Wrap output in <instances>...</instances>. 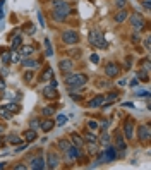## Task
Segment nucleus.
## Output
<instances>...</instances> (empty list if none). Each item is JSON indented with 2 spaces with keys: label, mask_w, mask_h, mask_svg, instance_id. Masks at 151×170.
Here are the masks:
<instances>
[{
  "label": "nucleus",
  "mask_w": 151,
  "mask_h": 170,
  "mask_svg": "<svg viewBox=\"0 0 151 170\" xmlns=\"http://www.w3.org/2000/svg\"><path fill=\"white\" fill-rule=\"evenodd\" d=\"M89 43L93 45V47H98V48H107V41H105L103 34L100 33L98 29H91V33H89Z\"/></svg>",
  "instance_id": "obj_1"
},
{
  "label": "nucleus",
  "mask_w": 151,
  "mask_h": 170,
  "mask_svg": "<svg viewBox=\"0 0 151 170\" xmlns=\"http://www.w3.org/2000/svg\"><path fill=\"white\" fill-rule=\"evenodd\" d=\"M86 81H88V76L86 74H70L65 78L67 86H84Z\"/></svg>",
  "instance_id": "obj_2"
},
{
  "label": "nucleus",
  "mask_w": 151,
  "mask_h": 170,
  "mask_svg": "<svg viewBox=\"0 0 151 170\" xmlns=\"http://www.w3.org/2000/svg\"><path fill=\"white\" fill-rule=\"evenodd\" d=\"M131 24H132L134 31H141V29H144V26H146L144 17L139 14V12H132V16H131Z\"/></svg>",
  "instance_id": "obj_3"
},
{
  "label": "nucleus",
  "mask_w": 151,
  "mask_h": 170,
  "mask_svg": "<svg viewBox=\"0 0 151 170\" xmlns=\"http://www.w3.org/2000/svg\"><path fill=\"white\" fill-rule=\"evenodd\" d=\"M62 41L65 45H76L79 41V34L78 31H74V29H67L62 33Z\"/></svg>",
  "instance_id": "obj_4"
},
{
  "label": "nucleus",
  "mask_w": 151,
  "mask_h": 170,
  "mask_svg": "<svg viewBox=\"0 0 151 170\" xmlns=\"http://www.w3.org/2000/svg\"><path fill=\"white\" fill-rule=\"evenodd\" d=\"M70 14V7H65V9H53L52 11V17H53V21H57V22H62V21H65V17Z\"/></svg>",
  "instance_id": "obj_5"
},
{
  "label": "nucleus",
  "mask_w": 151,
  "mask_h": 170,
  "mask_svg": "<svg viewBox=\"0 0 151 170\" xmlns=\"http://www.w3.org/2000/svg\"><path fill=\"white\" fill-rule=\"evenodd\" d=\"M122 129H124V136L127 137V139H132L134 137V120L132 119H127L124 122V127H122Z\"/></svg>",
  "instance_id": "obj_6"
},
{
  "label": "nucleus",
  "mask_w": 151,
  "mask_h": 170,
  "mask_svg": "<svg viewBox=\"0 0 151 170\" xmlns=\"http://www.w3.org/2000/svg\"><path fill=\"white\" fill-rule=\"evenodd\" d=\"M105 74H107L108 78H117V76L120 74V69H118V65L115 62H108L107 67H105Z\"/></svg>",
  "instance_id": "obj_7"
},
{
  "label": "nucleus",
  "mask_w": 151,
  "mask_h": 170,
  "mask_svg": "<svg viewBox=\"0 0 151 170\" xmlns=\"http://www.w3.org/2000/svg\"><path fill=\"white\" fill-rule=\"evenodd\" d=\"M137 134H139V139L146 143L151 136V131H149V124H141L139 129H137Z\"/></svg>",
  "instance_id": "obj_8"
},
{
  "label": "nucleus",
  "mask_w": 151,
  "mask_h": 170,
  "mask_svg": "<svg viewBox=\"0 0 151 170\" xmlns=\"http://www.w3.org/2000/svg\"><path fill=\"white\" fill-rule=\"evenodd\" d=\"M45 163H47V168H57V167H59V163H60V160H59V156H57L53 151H50Z\"/></svg>",
  "instance_id": "obj_9"
},
{
  "label": "nucleus",
  "mask_w": 151,
  "mask_h": 170,
  "mask_svg": "<svg viewBox=\"0 0 151 170\" xmlns=\"http://www.w3.org/2000/svg\"><path fill=\"white\" fill-rule=\"evenodd\" d=\"M103 153H105V158H107V163L113 162V160L117 158V148H115V146L107 144V150H103Z\"/></svg>",
  "instance_id": "obj_10"
},
{
  "label": "nucleus",
  "mask_w": 151,
  "mask_h": 170,
  "mask_svg": "<svg viewBox=\"0 0 151 170\" xmlns=\"http://www.w3.org/2000/svg\"><path fill=\"white\" fill-rule=\"evenodd\" d=\"M115 144H117L115 148H117L118 151H125V150H127L125 141H124V136L120 134V131H117V132H115Z\"/></svg>",
  "instance_id": "obj_11"
},
{
  "label": "nucleus",
  "mask_w": 151,
  "mask_h": 170,
  "mask_svg": "<svg viewBox=\"0 0 151 170\" xmlns=\"http://www.w3.org/2000/svg\"><path fill=\"white\" fill-rule=\"evenodd\" d=\"M29 168H34V170H43V168H47V163H45V160L43 158H33L29 162Z\"/></svg>",
  "instance_id": "obj_12"
},
{
  "label": "nucleus",
  "mask_w": 151,
  "mask_h": 170,
  "mask_svg": "<svg viewBox=\"0 0 151 170\" xmlns=\"http://www.w3.org/2000/svg\"><path fill=\"white\" fill-rule=\"evenodd\" d=\"M103 103H105V96L103 95H96L95 98L88 103V107L89 108H100V107H103Z\"/></svg>",
  "instance_id": "obj_13"
},
{
  "label": "nucleus",
  "mask_w": 151,
  "mask_h": 170,
  "mask_svg": "<svg viewBox=\"0 0 151 170\" xmlns=\"http://www.w3.org/2000/svg\"><path fill=\"white\" fill-rule=\"evenodd\" d=\"M127 17H129V12L125 11V7H124V9H118V12L113 16V21L118 22V24H122V22H125Z\"/></svg>",
  "instance_id": "obj_14"
},
{
  "label": "nucleus",
  "mask_w": 151,
  "mask_h": 170,
  "mask_svg": "<svg viewBox=\"0 0 151 170\" xmlns=\"http://www.w3.org/2000/svg\"><path fill=\"white\" fill-rule=\"evenodd\" d=\"M59 67H60V70H62L64 74H67V72H70V70H72L74 64H72V60H70V59H64V60H60Z\"/></svg>",
  "instance_id": "obj_15"
},
{
  "label": "nucleus",
  "mask_w": 151,
  "mask_h": 170,
  "mask_svg": "<svg viewBox=\"0 0 151 170\" xmlns=\"http://www.w3.org/2000/svg\"><path fill=\"white\" fill-rule=\"evenodd\" d=\"M53 126H55V122H53L50 117L45 119L43 122H40V127H41V131H43V132H50V131L53 129Z\"/></svg>",
  "instance_id": "obj_16"
},
{
  "label": "nucleus",
  "mask_w": 151,
  "mask_h": 170,
  "mask_svg": "<svg viewBox=\"0 0 151 170\" xmlns=\"http://www.w3.org/2000/svg\"><path fill=\"white\" fill-rule=\"evenodd\" d=\"M43 95H45V98H48V100H55L57 96V88H52V86H47V88L43 89Z\"/></svg>",
  "instance_id": "obj_17"
},
{
  "label": "nucleus",
  "mask_w": 151,
  "mask_h": 170,
  "mask_svg": "<svg viewBox=\"0 0 151 170\" xmlns=\"http://www.w3.org/2000/svg\"><path fill=\"white\" fill-rule=\"evenodd\" d=\"M70 139H72V144H74V146H78V148H82V146H84V139H82L78 132H72Z\"/></svg>",
  "instance_id": "obj_18"
},
{
  "label": "nucleus",
  "mask_w": 151,
  "mask_h": 170,
  "mask_svg": "<svg viewBox=\"0 0 151 170\" xmlns=\"http://www.w3.org/2000/svg\"><path fill=\"white\" fill-rule=\"evenodd\" d=\"M36 131L34 129H28L26 132H24V139H26V143H33V141H36Z\"/></svg>",
  "instance_id": "obj_19"
},
{
  "label": "nucleus",
  "mask_w": 151,
  "mask_h": 170,
  "mask_svg": "<svg viewBox=\"0 0 151 170\" xmlns=\"http://www.w3.org/2000/svg\"><path fill=\"white\" fill-rule=\"evenodd\" d=\"M70 144H72V143H70V141H67V139H59V141H57V146H59V150H60V151H64V153L69 150Z\"/></svg>",
  "instance_id": "obj_20"
},
{
  "label": "nucleus",
  "mask_w": 151,
  "mask_h": 170,
  "mask_svg": "<svg viewBox=\"0 0 151 170\" xmlns=\"http://www.w3.org/2000/svg\"><path fill=\"white\" fill-rule=\"evenodd\" d=\"M38 65H40V64H38L36 60H33V59H26L24 62H22V67H24V69H36Z\"/></svg>",
  "instance_id": "obj_21"
},
{
  "label": "nucleus",
  "mask_w": 151,
  "mask_h": 170,
  "mask_svg": "<svg viewBox=\"0 0 151 170\" xmlns=\"http://www.w3.org/2000/svg\"><path fill=\"white\" fill-rule=\"evenodd\" d=\"M52 78H53V70H52V67H47V69H45V72L40 76L41 81H50Z\"/></svg>",
  "instance_id": "obj_22"
},
{
  "label": "nucleus",
  "mask_w": 151,
  "mask_h": 170,
  "mask_svg": "<svg viewBox=\"0 0 151 170\" xmlns=\"http://www.w3.org/2000/svg\"><path fill=\"white\" fill-rule=\"evenodd\" d=\"M50 2H52L53 9H65V7H69V4H67L65 0H50Z\"/></svg>",
  "instance_id": "obj_23"
},
{
  "label": "nucleus",
  "mask_w": 151,
  "mask_h": 170,
  "mask_svg": "<svg viewBox=\"0 0 151 170\" xmlns=\"http://www.w3.org/2000/svg\"><path fill=\"white\" fill-rule=\"evenodd\" d=\"M43 43H45V52H47L45 55H47V57H52V55H53V48H52V43H50V40H48V38H45Z\"/></svg>",
  "instance_id": "obj_24"
},
{
  "label": "nucleus",
  "mask_w": 151,
  "mask_h": 170,
  "mask_svg": "<svg viewBox=\"0 0 151 170\" xmlns=\"http://www.w3.org/2000/svg\"><path fill=\"white\" fill-rule=\"evenodd\" d=\"M33 52H34V47H28V45H26V47L21 48V52H19V53H21L22 57H29Z\"/></svg>",
  "instance_id": "obj_25"
},
{
  "label": "nucleus",
  "mask_w": 151,
  "mask_h": 170,
  "mask_svg": "<svg viewBox=\"0 0 151 170\" xmlns=\"http://www.w3.org/2000/svg\"><path fill=\"white\" fill-rule=\"evenodd\" d=\"M21 41H22V38H21V36L12 38V40H11V48H12V50H17V48L21 47Z\"/></svg>",
  "instance_id": "obj_26"
},
{
  "label": "nucleus",
  "mask_w": 151,
  "mask_h": 170,
  "mask_svg": "<svg viewBox=\"0 0 151 170\" xmlns=\"http://www.w3.org/2000/svg\"><path fill=\"white\" fill-rule=\"evenodd\" d=\"M41 114H43L45 117H52V115L55 114V108L50 107V105H48V107H43V108H41Z\"/></svg>",
  "instance_id": "obj_27"
},
{
  "label": "nucleus",
  "mask_w": 151,
  "mask_h": 170,
  "mask_svg": "<svg viewBox=\"0 0 151 170\" xmlns=\"http://www.w3.org/2000/svg\"><path fill=\"white\" fill-rule=\"evenodd\" d=\"M88 153L89 155H96V153H98V144L88 141Z\"/></svg>",
  "instance_id": "obj_28"
},
{
  "label": "nucleus",
  "mask_w": 151,
  "mask_h": 170,
  "mask_svg": "<svg viewBox=\"0 0 151 170\" xmlns=\"http://www.w3.org/2000/svg\"><path fill=\"white\" fill-rule=\"evenodd\" d=\"M34 31H36V29H34V24L31 21L24 24V33H26V34H34Z\"/></svg>",
  "instance_id": "obj_29"
},
{
  "label": "nucleus",
  "mask_w": 151,
  "mask_h": 170,
  "mask_svg": "<svg viewBox=\"0 0 151 170\" xmlns=\"http://www.w3.org/2000/svg\"><path fill=\"white\" fill-rule=\"evenodd\" d=\"M117 98H118V93L117 91H112V93H108V96L105 98V101H107V103H110V101H115ZM107 103H103V105H107Z\"/></svg>",
  "instance_id": "obj_30"
},
{
  "label": "nucleus",
  "mask_w": 151,
  "mask_h": 170,
  "mask_svg": "<svg viewBox=\"0 0 151 170\" xmlns=\"http://www.w3.org/2000/svg\"><path fill=\"white\" fill-rule=\"evenodd\" d=\"M0 117H4V119H12V112H9L5 107H0Z\"/></svg>",
  "instance_id": "obj_31"
},
{
  "label": "nucleus",
  "mask_w": 151,
  "mask_h": 170,
  "mask_svg": "<svg viewBox=\"0 0 151 170\" xmlns=\"http://www.w3.org/2000/svg\"><path fill=\"white\" fill-rule=\"evenodd\" d=\"M84 137H86L88 141H91V143H98V137H96L95 134L91 132V131H86V132H84Z\"/></svg>",
  "instance_id": "obj_32"
},
{
  "label": "nucleus",
  "mask_w": 151,
  "mask_h": 170,
  "mask_svg": "<svg viewBox=\"0 0 151 170\" xmlns=\"http://www.w3.org/2000/svg\"><path fill=\"white\" fill-rule=\"evenodd\" d=\"M137 78H139V79H143L144 83H148V81H149V78H148V70H144V69H141L139 72H137Z\"/></svg>",
  "instance_id": "obj_33"
},
{
  "label": "nucleus",
  "mask_w": 151,
  "mask_h": 170,
  "mask_svg": "<svg viewBox=\"0 0 151 170\" xmlns=\"http://www.w3.org/2000/svg\"><path fill=\"white\" fill-rule=\"evenodd\" d=\"M5 108H7L9 112H12V114H14V112H16V114H17V112L21 110V107H19L17 103H9V105H7V107H5Z\"/></svg>",
  "instance_id": "obj_34"
},
{
  "label": "nucleus",
  "mask_w": 151,
  "mask_h": 170,
  "mask_svg": "<svg viewBox=\"0 0 151 170\" xmlns=\"http://www.w3.org/2000/svg\"><path fill=\"white\" fill-rule=\"evenodd\" d=\"M7 141H9L11 144H19V143H21V137L16 136V134H11V136L7 137Z\"/></svg>",
  "instance_id": "obj_35"
},
{
  "label": "nucleus",
  "mask_w": 151,
  "mask_h": 170,
  "mask_svg": "<svg viewBox=\"0 0 151 170\" xmlns=\"http://www.w3.org/2000/svg\"><path fill=\"white\" fill-rule=\"evenodd\" d=\"M100 141H101V143H103L105 146H107V144H110V134H108L107 131H105V132L101 134V137H100Z\"/></svg>",
  "instance_id": "obj_36"
},
{
  "label": "nucleus",
  "mask_w": 151,
  "mask_h": 170,
  "mask_svg": "<svg viewBox=\"0 0 151 170\" xmlns=\"http://www.w3.org/2000/svg\"><path fill=\"white\" fill-rule=\"evenodd\" d=\"M136 96H139V98H148V96H149V91H146V89H137Z\"/></svg>",
  "instance_id": "obj_37"
},
{
  "label": "nucleus",
  "mask_w": 151,
  "mask_h": 170,
  "mask_svg": "<svg viewBox=\"0 0 151 170\" xmlns=\"http://www.w3.org/2000/svg\"><path fill=\"white\" fill-rule=\"evenodd\" d=\"M65 122H67V117H65V115H62V114L57 115V126H64Z\"/></svg>",
  "instance_id": "obj_38"
},
{
  "label": "nucleus",
  "mask_w": 151,
  "mask_h": 170,
  "mask_svg": "<svg viewBox=\"0 0 151 170\" xmlns=\"http://www.w3.org/2000/svg\"><path fill=\"white\" fill-rule=\"evenodd\" d=\"M0 52H2V62H5V64L11 62V53H7L5 50H0Z\"/></svg>",
  "instance_id": "obj_39"
},
{
  "label": "nucleus",
  "mask_w": 151,
  "mask_h": 170,
  "mask_svg": "<svg viewBox=\"0 0 151 170\" xmlns=\"http://www.w3.org/2000/svg\"><path fill=\"white\" fill-rule=\"evenodd\" d=\"M98 127H100V124L96 122V120H89V122H88V129H91V131H98Z\"/></svg>",
  "instance_id": "obj_40"
},
{
  "label": "nucleus",
  "mask_w": 151,
  "mask_h": 170,
  "mask_svg": "<svg viewBox=\"0 0 151 170\" xmlns=\"http://www.w3.org/2000/svg\"><path fill=\"white\" fill-rule=\"evenodd\" d=\"M19 57H21V53L16 52V50H12V53H11V62H19Z\"/></svg>",
  "instance_id": "obj_41"
},
{
  "label": "nucleus",
  "mask_w": 151,
  "mask_h": 170,
  "mask_svg": "<svg viewBox=\"0 0 151 170\" xmlns=\"http://www.w3.org/2000/svg\"><path fill=\"white\" fill-rule=\"evenodd\" d=\"M125 4H127V0H115V5H117L118 9H124Z\"/></svg>",
  "instance_id": "obj_42"
},
{
  "label": "nucleus",
  "mask_w": 151,
  "mask_h": 170,
  "mask_svg": "<svg viewBox=\"0 0 151 170\" xmlns=\"http://www.w3.org/2000/svg\"><path fill=\"white\" fill-rule=\"evenodd\" d=\"M38 127H40V120H38V119H33V120H31V129H38Z\"/></svg>",
  "instance_id": "obj_43"
},
{
  "label": "nucleus",
  "mask_w": 151,
  "mask_h": 170,
  "mask_svg": "<svg viewBox=\"0 0 151 170\" xmlns=\"http://www.w3.org/2000/svg\"><path fill=\"white\" fill-rule=\"evenodd\" d=\"M24 81H26V83L33 81V72H26V74H24Z\"/></svg>",
  "instance_id": "obj_44"
},
{
  "label": "nucleus",
  "mask_w": 151,
  "mask_h": 170,
  "mask_svg": "<svg viewBox=\"0 0 151 170\" xmlns=\"http://www.w3.org/2000/svg\"><path fill=\"white\" fill-rule=\"evenodd\" d=\"M89 60H91V62H93V64H98V62H100V57H98V55H96V53H93V55H91V57H89Z\"/></svg>",
  "instance_id": "obj_45"
},
{
  "label": "nucleus",
  "mask_w": 151,
  "mask_h": 170,
  "mask_svg": "<svg viewBox=\"0 0 151 170\" xmlns=\"http://www.w3.org/2000/svg\"><path fill=\"white\" fill-rule=\"evenodd\" d=\"M139 41H141V36L137 34V31H136V33L132 34V43H139Z\"/></svg>",
  "instance_id": "obj_46"
},
{
  "label": "nucleus",
  "mask_w": 151,
  "mask_h": 170,
  "mask_svg": "<svg viewBox=\"0 0 151 170\" xmlns=\"http://www.w3.org/2000/svg\"><path fill=\"white\" fill-rule=\"evenodd\" d=\"M108 122H110V120H107V119H105V120H101V124H100V126H101V129H108Z\"/></svg>",
  "instance_id": "obj_47"
},
{
  "label": "nucleus",
  "mask_w": 151,
  "mask_h": 170,
  "mask_svg": "<svg viewBox=\"0 0 151 170\" xmlns=\"http://www.w3.org/2000/svg\"><path fill=\"white\" fill-rule=\"evenodd\" d=\"M38 21H40L41 26H45V17H43V14H41V12H38Z\"/></svg>",
  "instance_id": "obj_48"
},
{
  "label": "nucleus",
  "mask_w": 151,
  "mask_h": 170,
  "mask_svg": "<svg viewBox=\"0 0 151 170\" xmlns=\"http://www.w3.org/2000/svg\"><path fill=\"white\" fill-rule=\"evenodd\" d=\"M5 89V81H4V78L0 76V91H4Z\"/></svg>",
  "instance_id": "obj_49"
},
{
  "label": "nucleus",
  "mask_w": 151,
  "mask_h": 170,
  "mask_svg": "<svg viewBox=\"0 0 151 170\" xmlns=\"http://www.w3.org/2000/svg\"><path fill=\"white\" fill-rule=\"evenodd\" d=\"M143 5L146 9V12H149V0H143Z\"/></svg>",
  "instance_id": "obj_50"
},
{
  "label": "nucleus",
  "mask_w": 151,
  "mask_h": 170,
  "mask_svg": "<svg viewBox=\"0 0 151 170\" xmlns=\"http://www.w3.org/2000/svg\"><path fill=\"white\" fill-rule=\"evenodd\" d=\"M50 81H52V83H50V86H52V88H57V86H59V81H55V79H50Z\"/></svg>",
  "instance_id": "obj_51"
},
{
  "label": "nucleus",
  "mask_w": 151,
  "mask_h": 170,
  "mask_svg": "<svg viewBox=\"0 0 151 170\" xmlns=\"http://www.w3.org/2000/svg\"><path fill=\"white\" fill-rule=\"evenodd\" d=\"M124 107H127V108H134V103H131V101H127V103H124Z\"/></svg>",
  "instance_id": "obj_52"
},
{
  "label": "nucleus",
  "mask_w": 151,
  "mask_h": 170,
  "mask_svg": "<svg viewBox=\"0 0 151 170\" xmlns=\"http://www.w3.org/2000/svg\"><path fill=\"white\" fill-rule=\"evenodd\" d=\"M144 47H146L148 50H149V38H146V40H144Z\"/></svg>",
  "instance_id": "obj_53"
},
{
  "label": "nucleus",
  "mask_w": 151,
  "mask_h": 170,
  "mask_svg": "<svg viewBox=\"0 0 151 170\" xmlns=\"http://www.w3.org/2000/svg\"><path fill=\"white\" fill-rule=\"evenodd\" d=\"M16 168H17V170H22V168H26V165H22V163H19V165H16Z\"/></svg>",
  "instance_id": "obj_54"
},
{
  "label": "nucleus",
  "mask_w": 151,
  "mask_h": 170,
  "mask_svg": "<svg viewBox=\"0 0 151 170\" xmlns=\"http://www.w3.org/2000/svg\"><path fill=\"white\" fill-rule=\"evenodd\" d=\"M131 86H137V79H132V81H131Z\"/></svg>",
  "instance_id": "obj_55"
},
{
  "label": "nucleus",
  "mask_w": 151,
  "mask_h": 170,
  "mask_svg": "<svg viewBox=\"0 0 151 170\" xmlns=\"http://www.w3.org/2000/svg\"><path fill=\"white\" fill-rule=\"evenodd\" d=\"M4 144V137H2V134H0V146Z\"/></svg>",
  "instance_id": "obj_56"
},
{
  "label": "nucleus",
  "mask_w": 151,
  "mask_h": 170,
  "mask_svg": "<svg viewBox=\"0 0 151 170\" xmlns=\"http://www.w3.org/2000/svg\"><path fill=\"white\" fill-rule=\"evenodd\" d=\"M2 17H4V11L0 9V21H2Z\"/></svg>",
  "instance_id": "obj_57"
},
{
  "label": "nucleus",
  "mask_w": 151,
  "mask_h": 170,
  "mask_svg": "<svg viewBox=\"0 0 151 170\" xmlns=\"http://www.w3.org/2000/svg\"><path fill=\"white\" fill-rule=\"evenodd\" d=\"M0 134H4V126L0 124Z\"/></svg>",
  "instance_id": "obj_58"
},
{
  "label": "nucleus",
  "mask_w": 151,
  "mask_h": 170,
  "mask_svg": "<svg viewBox=\"0 0 151 170\" xmlns=\"http://www.w3.org/2000/svg\"><path fill=\"white\" fill-rule=\"evenodd\" d=\"M4 167H5V163H0V168H4Z\"/></svg>",
  "instance_id": "obj_59"
},
{
  "label": "nucleus",
  "mask_w": 151,
  "mask_h": 170,
  "mask_svg": "<svg viewBox=\"0 0 151 170\" xmlns=\"http://www.w3.org/2000/svg\"><path fill=\"white\" fill-rule=\"evenodd\" d=\"M65 2H67V0H65Z\"/></svg>",
  "instance_id": "obj_60"
}]
</instances>
